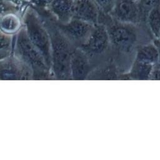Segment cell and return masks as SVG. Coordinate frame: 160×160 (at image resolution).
<instances>
[{
	"mask_svg": "<svg viewBox=\"0 0 160 160\" xmlns=\"http://www.w3.org/2000/svg\"><path fill=\"white\" fill-rule=\"evenodd\" d=\"M113 21L112 24L106 26L110 44L121 52H131L137 45L138 38L135 25Z\"/></svg>",
	"mask_w": 160,
	"mask_h": 160,
	"instance_id": "cell-4",
	"label": "cell"
},
{
	"mask_svg": "<svg viewBox=\"0 0 160 160\" xmlns=\"http://www.w3.org/2000/svg\"><path fill=\"white\" fill-rule=\"evenodd\" d=\"M94 25L72 18L68 22L60 26L61 32L69 41L79 44L80 47L88 39Z\"/></svg>",
	"mask_w": 160,
	"mask_h": 160,
	"instance_id": "cell-6",
	"label": "cell"
},
{
	"mask_svg": "<svg viewBox=\"0 0 160 160\" xmlns=\"http://www.w3.org/2000/svg\"><path fill=\"white\" fill-rule=\"evenodd\" d=\"M52 0H32V2L36 6L46 8L49 6Z\"/></svg>",
	"mask_w": 160,
	"mask_h": 160,
	"instance_id": "cell-18",
	"label": "cell"
},
{
	"mask_svg": "<svg viewBox=\"0 0 160 160\" xmlns=\"http://www.w3.org/2000/svg\"><path fill=\"white\" fill-rule=\"evenodd\" d=\"M134 1H138V0H134Z\"/></svg>",
	"mask_w": 160,
	"mask_h": 160,
	"instance_id": "cell-21",
	"label": "cell"
},
{
	"mask_svg": "<svg viewBox=\"0 0 160 160\" xmlns=\"http://www.w3.org/2000/svg\"><path fill=\"white\" fill-rule=\"evenodd\" d=\"M159 59L158 49L152 41L138 46L135 52L134 59L154 65L159 62Z\"/></svg>",
	"mask_w": 160,
	"mask_h": 160,
	"instance_id": "cell-12",
	"label": "cell"
},
{
	"mask_svg": "<svg viewBox=\"0 0 160 160\" xmlns=\"http://www.w3.org/2000/svg\"><path fill=\"white\" fill-rule=\"evenodd\" d=\"M116 0H95L99 8L101 9L103 12L109 14L112 11Z\"/></svg>",
	"mask_w": 160,
	"mask_h": 160,
	"instance_id": "cell-17",
	"label": "cell"
},
{
	"mask_svg": "<svg viewBox=\"0 0 160 160\" xmlns=\"http://www.w3.org/2000/svg\"><path fill=\"white\" fill-rule=\"evenodd\" d=\"M146 22L154 38H158L160 32V5L148 13Z\"/></svg>",
	"mask_w": 160,
	"mask_h": 160,
	"instance_id": "cell-15",
	"label": "cell"
},
{
	"mask_svg": "<svg viewBox=\"0 0 160 160\" xmlns=\"http://www.w3.org/2000/svg\"><path fill=\"white\" fill-rule=\"evenodd\" d=\"M152 42H154V44L156 46L158 49V52H159V63L160 64V39L159 38H154Z\"/></svg>",
	"mask_w": 160,
	"mask_h": 160,
	"instance_id": "cell-19",
	"label": "cell"
},
{
	"mask_svg": "<svg viewBox=\"0 0 160 160\" xmlns=\"http://www.w3.org/2000/svg\"><path fill=\"white\" fill-rule=\"evenodd\" d=\"M72 18L96 25L99 22V7L92 0H73Z\"/></svg>",
	"mask_w": 160,
	"mask_h": 160,
	"instance_id": "cell-9",
	"label": "cell"
},
{
	"mask_svg": "<svg viewBox=\"0 0 160 160\" xmlns=\"http://www.w3.org/2000/svg\"><path fill=\"white\" fill-rule=\"evenodd\" d=\"M30 68L18 58L0 60V79H24L31 76Z\"/></svg>",
	"mask_w": 160,
	"mask_h": 160,
	"instance_id": "cell-8",
	"label": "cell"
},
{
	"mask_svg": "<svg viewBox=\"0 0 160 160\" xmlns=\"http://www.w3.org/2000/svg\"><path fill=\"white\" fill-rule=\"evenodd\" d=\"M158 38L160 39V32H159V38Z\"/></svg>",
	"mask_w": 160,
	"mask_h": 160,
	"instance_id": "cell-20",
	"label": "cell"
},
{
	"mask_svg": "<svg viewBox=\"0 0 160 160\" xmlns=\"http://www.w3.org/2000/svg\"><path fill=\"white\" fill-rule=\"evenodd\" d=\"M16 51L18 58L34 72L44 74L48 70L43 56L29 38L24 28L18 31Z\"/></svg>",
	"mask_w": 160,
	"mask_h": 160,
	"instance_id": "cell-3",
	"label": "cell"
},
{
	"mask_svg": "<svg viewBox=\"0 0 160 160\" xmlns=\"http://www.w3.org/2000/svg\"><path fill=\"white\" fill-rule=\"evenodd\" d=\"M24 28L27 34L37 49L41 53L48 67L52 65V49L51 38L32 11H28L24 19Z\"/></svg>",
	"mask_w": 160,
	"mask_h": 160,
	"instance_id": "cell-1",
	"label": "cell"
},
{
	"mask_svg": "<svg viewBox=\"0 0 160 160\" xmlns=\"http://www.w3.org/2000/svg\"><path fill=\"white\" fill-rule=\"evenodd\" d=\"M73 0H52L48 6L51 12L62 23L72 18Z\"/></svg>",
	"mask_w": 160,
	"mask_h": 160,
	"instance_id": "cell-11",
	"label": "cell"
},
{
	"mask_svg": "<svg viewBox=\"0 0 160 160\" xmlns=\"http://www.w3.org/2000/svg\"><path fill=\"white\" fill-rule=\"evenodd\" d=\"M21 21L14 13H6L0 18V31L6 34H12L20 30Z\"/></svg>",
	"mask_w": 160,
	"mask_h": 160,
	"instance_id": "cell-14",
	"label": "cell"
},
{
	"mask_svg": "<svg viewBox=\"0 0 160 160\" xmlns=\"http://www.w3.org/2000/svg\"><path fill=\"white\" fill-rule=\"evenodd\" d=\"M137 4L141 21H146L148 13L153 8L160 5V0H138L137 1Z\"/></svg>",
	"mask_w": 160,
	"mask_h": 160,
	"instance_id": "cell-16",
	"label": "cell"
},
{
	"mask_svg": "<svg viewBox=\"0 0 160 160\" xmlns=\"http://www.w3.org/2000/svg\"><path fill=\"white\" fill-rule=\"evenodd\" d=\"M52 66L54 72L59 79H68L71 75V58L72 53L69 41L62 33L54 34L51 38Z\"/></svg>",
	"mask_w": 160,
	"mask_h": 160,
	"instance_id": "cell-2",
	"label": "cell"
},
{
	"mask_svg": "<svg viewBox=\"0 0 160 160\" xmlns=\"http://www.w3.org/2000/svg\"><path fill=\"white\" fill-rule=\"evenodd\" d=\"M110 45L109 38L106 26L98 23L94 25L88 39L81 46V49L88 57H90L103 54Z\"/></svg>",
	"mask_w": 160,
	"mask_h": 160,
	"instance_id": "cell-5",
	"label": "cell"
},
{
	"mask_svg": "<svg viewBox=\"0 0 160 160\" xmlns=\"http://www.w3.org/2000/svg\"><path fill=\"white\" fill-rule=\"evenodd\" d=\"M153 64L134 60L132 61L129 71L124 75L126 79L135 80L150 79Z\"/></svg>",
	"mask_w": 160,
	"mask_h": 160,
	"instance_id": "cell-13",
	"label": "cell"
},
{
	"mask_svg": "<svg viewBox=\"0 0 160 160\" xmlns=\"http://www.w3.org/2000/svg\"><path fill=\"white\" fill-rule=\"evenodd\" d=\"M91 71L88 56L81 49L72 51L71 58V75L74 79H84Z\"/></svg>",
	"mask_w": 160,
	"mask_h": 160,
	"instance_id": "cell-10",
	"label": "cell"
},
{
	"mask_svg": "<svg viewBox=\"0 0 160 160\" xmlns=\"http://www.w3.org/2000/svg\"><path fill=\"white\" fill-rule=\"evenodd\" d=\"M109 14L113 19L124 23L136 25L141 21L137 1L134 0H116Z\"/></svg>",
	"mask_w": 160,
	"mask_h": 160,
	"instance_id": "cell-7",
	"label": "cell"
}]
</instances>
